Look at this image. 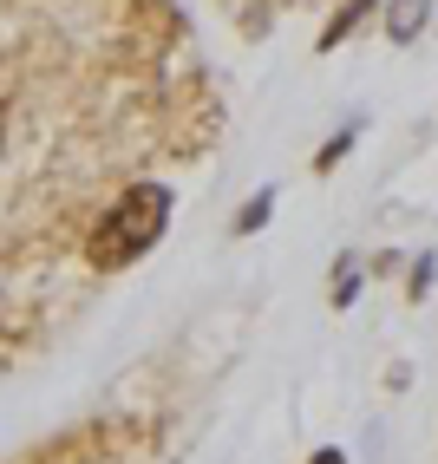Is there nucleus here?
<instances>
[{"mask_svg": "<svg viewBox=\"0 0 438 464\" xmlns=\"http://www.w3.org/2000/svg\"><path fill=\"white\" fill-rule=\"evenodd\" d=\"M170 223V190L164 183H131L105 216H99V229L85 236V262L92 268H124V262H138L151 242L164 236Z\"/></svg>", "mask_w": 438, "mask_h": 464, "instance_id": "nucleus-1", "label": "nucleus"}, {"mask_svg": "<svg viewBox=\"0 0 438 464\" xmlns=\"http://www.w3.org/2000/svg\"><path fill=\"white\" fill-rule=\"evenodd\" d=\"M425 7H432V0H393V14H386L393 40H413L419 26H425Z\"/></svg>", "mask_w": 438, "mask_h": 464, "instance_id": "nucleus-2", "label": "nucleus"}, {"mask_svg": "<svg viewBox=\"0 0 438 464\" xmlns=\"http://www.w3.org/2000/svg\"><path fill=\"white\" fill-rule=\"evenodd\" d=\"M268 209H275V197L262 190L256 203H248V209H242V223H236V229H242V236H248V229H262V223H268Z\"/></svg>", "mask_w": 438, "mask_h": 464, "instance_id": "nucleus-3", "label": "nucleus"}]
</instances>
